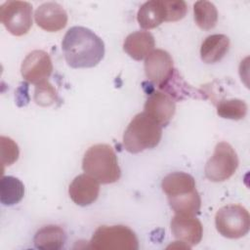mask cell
I'll use <instances>...</instances> for the list:
<instances>
[{
    "label": "cell",
    "instance_id": "cell-1",
    "mask_svg": "<svg viewBox=\"0 0 250 250\" xmlns=\"http://www.w3.org/2000/svg\"><path fill=\"white\" fill-rule=\"evenodd\" d=\"M62 50L66 63L72 68L96 66L104 56L101 37L84 26H72L63 36Z\"/></svg>",
    "mask_w": 250,
    "mask_h": 250
},
{
    "label": "cell",
    "instance_id": "cell-2",
    "mask_svg": "<svg viewBox=\"0 0 250 250\" xmlns=\"http://www.w3.org/2000/svg\"><path fill=\"white\" fill-rule=\"evenodd\" d=\"M162 190L175 214L195 216L201 207V198L194 178L185 172H173L161 182Z\"/></svg>",
    "mask_w": 250,
    "mask_h": 250
},
{
    "label": "cell",
    "instance_id": "cell-3",
    "mask_svg": "<svg viewBox=\"0 0 250 250\" xmlns=\"http://www.w3.org/2000/svg\"><path fill=\"white\" fill-rule=\"evenodd\" d=\"M83 171L102 184L117 182L121 170L114 149L106 144L90 146L82 159Z\"/></svg>",
    "mask_w": 250,
    "mask_h": 250
},
{
    "label": "cell",
    "instance_id": "cell-4",
    "mask_svg": "<svg viewBox=\"0 0 250 250\" xmlns=\"http://www.w3.org/2000/svg\"><path fill=\"white\" fill-rule=\"evenodd\" d=\"M162 127L145 112L134 116L123 134V146L130 153H139L158 146Z\"/></svg>",
    "mask_w": 250,
    "mask_h": 250
},
{
    "label": "cell",
    "instance_id": "cell-5",
    "mask_svg": "<svg viewBox=\"0 0 250 250\" xmlns=\"http://www.w3.org/2000/svg\"><path fill=\"white\" fill-rule=\"evenodd\" d=\"M90 248L97 250H137L139 240L136 233L126 226H101L95 230L90 240Z\"/></svg>",
    "mask_w": 250,
    "mask_h": 250
},
{
    "label": "cell",
    "instance_id": "cell-6",
    "mask_svg": "<svg viewBox=\"0 0 250 250\" xmlns=\"http://www.w3.org/2000/svg\"><path fill=\"white\" fill-rule=\"evenodd\" d=\"M216 229L227 238H240L250 229V216L247 209L238 204H229L220 208L215 216Z\"/></svg>",
    "mask_w": 250,
    "mask_h": 250
},
{
    "label": "cell",
    "instance_id": "cell-7",
    "mask_svg": "<svg viewBox=\"0 0 250 250\" xmlns=\"http://www.w3.org/2000/svg\"><path fill=\"white\" fill-rule=\"evenodd\" d=\"M238 163L234 148L227 142H220L205 165V176L211 182H224L235 173Z\"/></svg>",
    "mask_w": 250,
    "mask_h": 250
},
{
    "label": "cell",
    "instance_id": "cell-8",
    "mask_svg": "<svg viewBox=\"0 0 250 250\" xmlns=\"http://www.w3.org/2000/svg\"><path fill=\"white\" fill-rule=\"evenodd\" d=\"M0 21L11 34L24 35L32 26V5L26 1H6L0 6Z\"/></svg>",
    "mask_w": 250,
    "mask_h": 250
},
{
    "label": "cell",
    "instance_id": "cell-9",
    "mask_svg": "<svg viewBox=\"0 0 250 250\" xmlns=\"http://www.w3.org/2000/svg\"><path fill=\"white\" fill-rule=\"evenodd\" d=\"M52 71V60L49 54L42 50L30 52L23 59L21 65V73L23 79L35 85L48 80Z\"/></svg>",
    "mask_w": 250,
    "mask_h": 250
},
{
    "label": "cell",
    "instance_id": "cell-10",
    "mask_svg": "<svg viewBox=\"0 0 250 250\" xmlns=\"http://www.w3.org/2000/svg\"><path fill=\"white\" fill-rule=\"evenodd\" d=\"M173 59L162 49L153 50L145 61V73L146 78L154 85L162 86L174 73Z\"/></svg>",
    "mask_w": 250,
    "mask_h": 250
},
{
    "label": "cell",
    "instance_id": "cell-11",
    "mask_svg": "<svg viewBox=\"0 0 250 250\" xmlns=\"http://www.w3.org/2000/svg\"><path fill=\"white\" fill-rule=\"evenodd\" d=\"M144 108L145 113L156 121L161 127H165L175 114L176 103L168 94L156 90L148 95Z\"/></svg>",
    "mask_w": 250,
    "mask_h": 250
},
{
    "label": "cell",
    "instance_id": "cell-12",
    "mask_svg": "<svg viewBox=\"0 0 250 250\" xmlns=\"http://www.w3.org/2000/svg\"><path fill=\"white\" fill-rule=\"evenodd\" d=\"M171 231L179 241L191 247L201 241L203 227L195 216L175 214L171 220Z\"/></svg>",
    "mask_w": 250,
    "mask_h": 250
},
{
    "label": "cell",
    "instance_id": "cell-13",
    "mask_svg": "<svg viewBox=\"0 0 250 250\" xmlns=\"http://www.w3.org/2000/svg\"><path fill=\"white\" fill-rule=\"evenodd\" d=\"M34 19L42 29L56 32L65 27L68 18L62 5L56 2H46L36 9Z\"/></svg>",
    "mask_w": 250,
    "mask_h": 250
},
{
    "label": "cell",
    "instance_id": "cell-14",
    "mask_svg": "<svg viewBox=\"0 0 250 250\" xmlns=\"http://www.w3.org/2000/svg\"><path fill=\"white\" fill-rule=\"evenodd\" d=\"M100 193V183L84 173L76 176L68 188L71 200L79 206H88L94 203Z\"/></svg>",
    "mask_w": 250,
    "mask_h": 250
},
{
    "label": "cell",
    "instance_id": "cell-15",
    "mask_svg": "<svg viewBox=\"0 0 250 250\" xmlns=\"http://www.w3.org/2000/svg\"><path fill=\"white\" fill-rule=\"evenodd\" d=\"M155 46L153 35L148 31L138 30L130 33L124 40L123 50L133 60L141 61L146 58Z\"/></svg>",
    "mask_w": 250,
    "mask_h": 250
},
{
    "label": "cell",
    "instance_id": "cell-16",
    "mask_svg": "<svg viewBox=\"0 0 250 250\" xmlns=\"http://www.w3.org/2000/svg\"><path fill=\"white\" fill-rule=\"evenodd\" d=\"M167 12L164 0H150L145 2L139 9L137 21L144 29H151L166 21Z\"/></svg>",
    "mask_w": 250,
    "mask_h": 250
},
{
    "label": "cell",
    "instance_id": "cell-17",
    "mask_svg": "<svg viewBox=\"0 0 250 250\" xmlns=\"http://www.w3.org/2000/svg\"><path fill=\"white\" fill-rule=\"evenodd\" d=\"M229 38L225 34L207 36L200 47V58L205 63L220 62L229 52Z\"/></svg>",
    "mask_w": 250,
    "mask_h": 250
},
{
    "label": "cell",
    "instance_id": "cell-18",
    "mask_svg": "<svg viewBox=\"0 0 250 250\" xmlns=\"http://www.w3.org/2000/svg\"><path fill=\"white\" fill-rule=\"evenodd\" d=\"M66 240L64 230L56 225H48L38 229L33 242L37 249L59 250L63 247Z\"/></svg>",
    "mask_w": 250,
    "mask_h": 250
},
{
    "label": "cell",
    "instance_id": "cell-19",
    "mask_svg": "<svg viewBox=\"0 0 250 250\" xmlns=\"http://www.w3.org/2000/svg\"><path fill=\"white\" fill-rule=\"evenodd\" d=\"M159 90L171 96L175 101L184 100L187 98H204L198 90L189 86L175 69L172 76L159 87Z\"/></svg>",
    "mask_w": 250,
    "mask_h": 250
},
{
    "label": "cell",
    "instance_id": "cell-20",
    "mask_svg": "<svg viewBox=\"0 0 250 250\" xmlns=\"http://www.w3.org/2000/svg\"><path fill=\"white\" fill-rule=\"evenodd\" d=\"M24 195V185L16 177L3 176L0 181V202L5 206L19 203Z\"/></svg>",
    "mask_w": 250,
    "mask_h": 250
},
{
    "label": "cell",
    "instance_id": "cell-21",
    "mask_svg": "<svg viewBox=\"0 0 250 250\" xmlns=\"http://www.w3.org/2000/svg\"><path fill=\"white\" fill-rule=\"evenodd\" d=\"M193 16L196 24L204 30L215 27L218 21V11L212 2L201 0L193 4Z\"/></svg>",
    "mask_w": 250,
    "mask_h": 250
},
{
    "label": "cell",
    "instance_id": "cell-22",
    "mask_svg": "<svg viewBox=\"0 0 250 250\" xmlns=\"http://www.w3.org/2000/svg\"><path fill=\"white\" fill-rule=\"evenodd\" d=\"M248 106L240 99L222 100L217 105V114L225 119L239 120L247 114Z\"/></svg>",
    "mask_w": 250,
    "mask_h": 250
},
{
    "label": "cell",
    "instance_id": "cell-23",
    "mask_svg": "<svg viewBox=\"0 0 250 250\" xmlns=\"http://www.w3.org/2000/svg\"><path fill=\"white\" fill-rule=\"evenodd\" d=\"M59 100L58 93L53 85L48 81L35 85L34 102L41 106H49Z\"/></svg>",
    "mask_w": 250,
    "mask_h": 250
},
{
    "label": "cell",
    "instance_id": "cell-24",
    "mask_svg": "<svg viewBox=\"0 0 250 250\" xmlns=\"http://www.w3.org/2000/svg\"><path fill=\"white\" fill-rule=\"evenodd\" d=\"M20 155V149L17 143L9 137H0V156L3 169L5 166L14 164Z\"/></svg>",
    "mask_w": 250,
    "mask_h": 250
},
{
    "label": "cell",
    "instance_id": "cell-25",
    "mask_svg": "<svg viewBox=\"0 0 250 250\" xmlns=\"http://www.w3.org/2000/svg\"><path fill=\"white\" fill-rule=\"evenodd\" d=\"M166 6V21H177L182 20L187 12L188 6L185 1L182 0H164Z\"/></svg>",
    "mask_w": 250,
    "mask_h": 250
}]
</instances>
